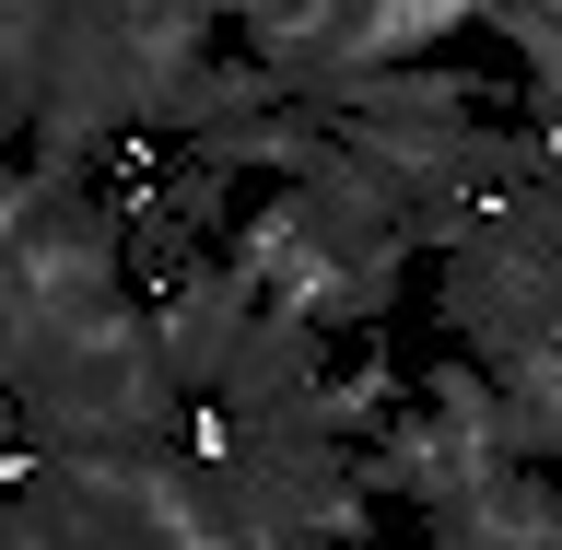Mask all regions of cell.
Listing matches in <instances>:
<instances>
[{
	"mask_svg": "<svg viewBox=\"0 0 562 550\" xmlns=\"http://www.w3.org/2000/svg\"><path fill=\"white\" fill-rule=\"evenodd\" d=\"M434 316L469 363H504L527 340H562V188H492L469 211V235L434 258Z\"/></svg>",
	"mask_w": 562,
	"mask_h": 550,
	"instance_id": "1",
	"label": "cell"
},
{
	"mask_svg": "<svg viewBox=\"0 0 562 550\" xmlns=\"http://www.w3.org/2000/svg\"><path fill=\"white\" fill-rule=\"evenodd\" d=\"M481 35L516 47L527 117H551V94H562V0H481Z\"/></svg>",
	"mask_w": 562,
	"mask_h": 550,
	"instance_id": "3",
	"label": "cell"
},
{
	"mask_svg": "<svg viewBox=\"0 0 562 550\" xmlns=\"http://www.w3.org/2000/svg\"><path fill=\"white\" fill-rule=\"evenodd\" d=\"M246 305H258V281H246L223 246L176 258V270L140 293V328H153V363H165L176 399H200V386H211V363H223V340L246 328Z\"/></svg>",
	"mask_w": 562,
	"mask_h": 550,
	"instance_id": "2",
	"label": "cell"
}]
</instances>
